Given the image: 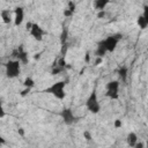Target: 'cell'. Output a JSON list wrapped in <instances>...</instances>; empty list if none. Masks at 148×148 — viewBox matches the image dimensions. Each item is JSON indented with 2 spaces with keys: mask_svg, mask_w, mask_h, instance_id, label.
<instances>
[{
  "mask_svg": "<svg viewBox=\"0 0 148 148\" xmlns=\"http://www.w3.org/2000/svg\"><path fill=\"white\" fill-rule=\"evenodd\" d=\"M30 90H31V88H25V87H24V89L21 91V94H20V95H21L22 97H24V96H27V95L30 92Z\"/></svg>",
  "mask_w": 148,
  "mask_h": 148,
  "instance_id": "cb8c5ba5",
  "label": "cell"
},
{
  "mask_svg": "<svg viewBox=\"0 0 148 148\" xmlns=\"http://www.w3.org/2000/svg\"><path fill=\"white\" fill-rule=\"evenodd\" d=\"M24 21V8L17 6L13 10V23L15 27H20Z\"/></svg>",
  "mask_w": 148,
  "mask_h": 148,
  "instance_id": "9c48e42d",
  "label": "cell"
},
{
  "mask_svg": "<svg viewBox=\"0 0 148 148\" xmlns=\"http://www.w3.org/2000/svg\"><path fill=\"white\" fill-rule=\"evenodd\" d=\"M106 53H108V52L105 51V49H104L102 45L97 44V47H96V50H95V57H102V58H103Z\"/></svg>",
  "mask_w": 148,
  "mask_h": 148,
  "instance_id": "2e32d148",
  "label": "cell"
},
{
  "mask_svg": "<svg viewBox=\"0 0 148 148\" xmlns=\"http://www.w3.org/2000/svg\"><path fill=\"white\" fill-rule=\"evenodd\" d=\"M67 36H68V31H67V29H64L62 32H61V35H60V43L61 44H65L66 43Z\"/></svg>",
  "mask_w": 148,
  "mask_h": 148,
  "instance_id": "e0dca14e",
  "label": "cell"
},
{
  "mask_svg": "<svg viewBox=\"0 0 148 148\" xmlns=\"http://www.w3.org/2000/svg\"><path fill=\"white\" fill-rule=\"evenodd\" d=\"M66 52H67V43L62 44V47H61V54H62V57H65Z\"/></svg>",
  "mask_w": 148,
  "mask_h": 148,
  "instance_id": "484cf974",
  "label": "cell"
},
{
  "mask_svg": "<svg viewBox=\"0 0 148 148\" xmlns=\"http://www.w3.org/2000/svg\"><path fill=\"white\" fill-rule=\"evenodd\" d=\"M29 34H30V36L35 40L42 42L43 38H44V36H45V34H46V31L38 23H31V27L29 28Z\"/></svg>",
  "mask_w": 148,
  "mask_h": 148,
  "instance_id": "8992f818",
  "label": "cell"
},
{
  "mask_svg": "<svg viewBox=\"0 0 148 148\" xmlns=\"http://www.w3.org/2000/svg\"><path fill=\"white\" fill-rule=\"evenodd\" d=\"M21 66L22 64L17 59L8 60L5 64V73L8 79H15L21 74Z\"/></svg>",
  "mask_w": 148,
  "mask_h": 148,
  "instance_id": "7a4b0ae2",
  "label": "cell"
},
{
  "mask_svg": "<svg viewBox=\"0 0 148 148\" xmlns=\"http://www.w3.org/2000/svg\"><path fill=\"white\" fill-rule=\"evenodd\" d=\"M59 116L61 117V119L65 123V125H72L77 120L76 116L74 114V112H73V110L71 108H64L59 112Z\"/></svg>",
  "mask_w": 148,
  "mask_h": 148,
  "instance_id": "52a82bcc",
  "label": "cell"
},
{
  "mask_svg": "<svg viewBox=\"0 0 148 148\" xmlns=\"http://www.w3.org/2000/svg\"><path fill=\"white\" fill-rule=\"evenodd\" d=\"M73 14H74V13L71 12L68 8H66V9L64 10V16H65V17H71V16H73Z\"/></svg>",
  "mask_w": 148,
  "mask_h": 148,
  "instance_id": "603a6c76",
  "label": "cell"
},
{
  "mask_svg": "<svg viewBox=\"0 0 148 148\" xmlns=\"http://www.w3.org/2000/svg\"><path fill=\"white\" fill-rule=\"evenodd\" d=\"M23 87L25 88H34L35 87V80L31 77V76H27L24 80H23Z\"/></svg>",
  "mask_w": 148,
  "mask_h": 148,
  "instance_id": "9a60e30c",
  "label": "cell"
},
{
  "mask_svg": "<svg viewBox=\"0 0 148 148\" xmlns=\"http://www.w3.org/2000/svg\"><path fill=\"white\" fill-rule=\"evenodd\" d=\"M83 138H84L88 142L92 140V135H91V133H90L89 131H84V132H83Z\"/></svg>",
  "mask_w": 148,
  "mask_h": 148,
  "instance_id": "d6986e66",
  "label": "cell"
},
{
  "mask_svg": "<svg viewBox=\"0 0 148 148\" xmlns=\"http://www.w3.org/2000/svg\"><path fill=\"white\" fill-rule=\"evenodd\" d=\"M3 143H5V140H3V138H2V136H1V134H0V147H1Z\"/></svg>",
  "mask_w": 148,
  "mask_h": 148,
  "instance_id": "f1b7e54d",
  "label": "cell"
},
{
  "mask_svg": "<svg viewBox=\"0 0 148 148\" xmlns=\"http://www.w3.org/2000/svg\"><path fill=\"white\" fill-rule=\"evenodd\" d=\"M66 86H67V82L64 81V80H60V81H57V82L52 83L50 87L45 88L43 90V92L52 95L54 98H57L59 101H62L66 97Z\"/></svg>",
  "mask_w": 148,
  "mask_h": 148,
  "instance_id": "6da1fadb",
  "label": "cell"
},
{
  "mask_svg": "<svg viewBox=\"0 0 148 148\" xmlns=\"http://www.w3.org/2000/svg\"><path fill=\"white\" fill-rule=\"evenodd\" d=\"M84 61H86V62H90V53H89V52H87V53H86Z\"/></svg>",
  "mask_w": 148,
  "mask_h": 148,
  "instance_id": "4316f807",
  "label": "cell"
},
{
  "mask_svg": "<svg viewBox=\"0 0 148 148\" xmlns=\"http://www.w3.org/2000/svg\"><path fill=\"white\" fill-rule=\"evenodd\" d=\"M86 108L92 114H97L101 111V103L98 101V96H97L96 90H92L89 94V96L86 101Z\"/></svg>",
  "mask_w": 148,
  "mask_h": 148,
  "instance_id": "277c9868",
  "label": "cell"
},
{
  "mask_svg": "<svg viewBox=\"0 0 148 148\" xmlns=\"http://www.w3.org/2000/svg\"><path fill=\"white\" fill-rule=\"evenodd\" d=\"M117 74H118L120 81L123 83H126L127 82V77H128V67H126V66L119 67L118 71H117Z\"/></svg>",
  "mask_w": 148,
  "mask_h": 148,
  "instance_id": "7c38bea8",
  "label": "cell"
},
{
  "mask_svg": "<svg viewBox=\"0 0 148 148\" xmlns=\"http://www.w3.org/2000/svg\"><path fill=\"white\" fill-rule=\"evenodd\" d=\"M17 133H18L20 135H22V136H23V135H24V130H23L22 127H20V128L17 130Z\"/></svg>",
  "mask_w": 148,
  "mask_h": 148,
  "instance_id": "83f0119b",
  "label": "cell"
},
{
  "mask_svg": "<svg viewBox=\"0 0 148 148\" xmlns=\"http://www.w3.org/2000/svg\"><path fill=\"white\" fill-rule=\"evenodd\" d=\"M120 39H121V35L116 34V35H110V36H108L106 38L99 40L97 44L102 45V46L105 49V51H106L108 53H109V52L111 53V52H114V50L117 49L118 43H119Z\"/></svg>",
  "mask_w": 148,
  "mask_h": 148,
  "instance_id": "3957f363",
  "label": "cell"
},
{
  "mask_svg": "<svg viewBox=\"0 0 148 148\" xmlns=\"http://www.w3.org/2000/svg\"><path fill=\"white\" fill-rule=\"evenodd\" d=\"M103 62V58L102 57H95V61H94V65L95 66H98Z\"/></svg>",
  "mask_w": 148,
  "mask_h": 148,
  "instance_id": "7402d4cb",
  "label": "cell"
},
{
  "mask_svg": "<svg viewBox=\"0 0 148 148\" xmlns=\"http://www.w3.org/2000/svg\"><path fill=\"white\" fill-rule=\"evenodd\" d=\"M13 57L15 59H17L22 65H27L29 62V54L28 52L24 50L23 45H20L14 52H13Z\"/></svg>",
  "mask_w": 148,
  "mask_h": 148,
  "instance_id": "ba28073f",
  "label": "cell"
},
{
  "mask_svg": "<svg viewBox=\"0 0 148 148\" xmlns=\"http://www.w3.org/2000/svg\"><path fill=\"white\" fill-rule=\"evenodd\" d=\"M109 3H110V0H94L92 6L98 12V10H104Z\"/></svg>",
  "mask_w": 148,
  "mask_h": 148,
  "instance_id": "5bb4252c",
  "label": "cell"
},
{
  "mask_svg": "<svg viewBox=\"0 0 148 148\" xmlns=\"http://www.w3.org/2000/svg\"><path fill=\"white\" fill-rule=\"evenodd\" d=\"M139 141V138H138V134L135 132H130L127 135H126V143L127 146H130L131 148H134L135 143Z\"/></svg>",
  "mask_w": 148,
  "mask_h": 148,
  "instance_id": "8fae6325",
  "label": "cell"
},
{
  "mask_svg": "<svg viewBox=\"0 0 148 148\" xmlns=\"http://www.w3.org/2000/svg\"><path fill=\"white\" fill-rule=\"evenodd\" d=\"M123 126V121L120 119H114L113 120V127L114 128H120Z\"/></svg>",
  "mask_w": 148,
  "mask_h": 148,
  "instance_id": "ffe728a7",
  "label": "cell"
},
{
  "mask_svg": "<svg viewBox=\"0 0 148 148\" xmlns=\"http://www.w3.org/2000/svg\"><path fill=\"white\" fill-rule=\"evenodd\" d=\"M105 9L104 10H98V13H97V18H104L105 17Z\"/></svg>",
  "mask_w": 148,
  "mask_h": 148,
  "instance_id": "d4e9b609",
  "label": "cell"
},
{
  "mask_svg": "<svg viewBox=\"0 0 148 148\" xmlns=\"http://www.w3.org/2000/svg\"><path fill=\"white\" fill-rule=\"evenodd\" d=\"M67 8H68L71 12H73V13H74V12H75V2H74V1H69V2H68V7H67Z\"/></svg>",
  "mask_w": 148,
  "mask_h": 148,
  "instance_id": "44dd1931",
  "label": "cell"
},
{
  "mask_svg": "<svg viewBox=\"0 0 148 148\" xmlns=\"http://www.w3.org/2000/svg\"><path fill=\"white\" fill-rule=\"evenodd\" d=\"M0 17L5 24H10L13 22V12L9 9H2L0 12Z\"/></svg>",
  "mask_w": 148,
  "mask_h": 148,
  "instance_id": "30bf717a",
  "label": "cell"
},
{
  "mask_svg": "<svg viewBox=\"0 0 148 148\" xmlns=\"http://www.w3.org/2000/svg\"><path fill=\"white\" fill-rule=\"evenodd\" d=\"M136 24L139 25L140 29L145 30L147 27H148V16L147 15H143V14H140L136 18Z\"/></svg>",
  "mask_w": 148,
  "mask_h": 148,
  "instance_id": "4fadbf2b",
  "label": "cell"
},
{
  "mask_svg": "<svg viewBox=\"0 0 148 148\" xmlns=\"http://www.w3.org/2000/svg\"><path fill=\"white\" fill-rule=\"evenodd\" d=\"M119 88H120L119 80H112L108 82L105 86V96L110 98L111 101L119 99Z\"/></svg>",
  "mask_w": 148,
  "mask_h": 148,
  "instance_id": "5b68a950",
  "label": "cell"
},
{
  "mask_svg": "<svg viewBox=\"0 0 148 148\" xmlns=\"http://www.w3.org/2000/svg\"><path fill=\"white\" fill-rule=\"evenodd\" d=\"M5 117H6V111H5V108H3V103L0 99V119H2Z\"/></svg>",
  "mask_w": 148,
  "mask_h": 148,
  "instance_id": "ac0fdd59",
  "label": "cell"
}]
</instances>
